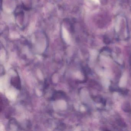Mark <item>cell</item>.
Masks as SVG:
<instances>
[{
    "mask_svg": "<svg viewBox=\"0 0 131 131\" xmlns=\"http://www.w3.org/2000/svg\"><path fill=\"white\" fill-rule=\"evenodd\" d=\"M11 82L12 83V85L15 87L17 88H19L20 87L19 86H20V81L18 77H16L12 79Z\"/></svg>",
    "mask_w": 131,
    "mask_h": 131,
    "instance_id": "obj_1",
    "label": "cell"
},
{
    "mask_svg": "<svg viewBox=\"0 0 131 131\" xmlns=\"http://www.w3.org/2000/svg\"><path fill=\"white\" fill-rule=\"evenodd\" d=\"M96 3H99V0H93Z\"/></svg>",
    "mask_w": 131,
    "mask_h": 131,
    "instance_id": "obj_2",
    "label": "cell"
}]
</instances>
